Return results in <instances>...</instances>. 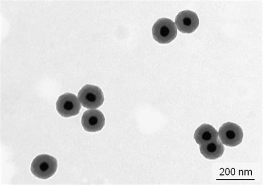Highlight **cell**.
I'll list each match as a JSON object with an SVG mask.
<instances>
[{
	"mask_svg": "<svg viewBox=\"0 0 263 185\" xmlns=\"http://www.w3.org/2000/svg\"><path fill=\"white\" fill-rule=\"evenodd\" d=\"M58 161L54 157L47 154L38 155L34 159L31 167V173L41 179H47L56 173Z\"/></svg>",
	"mask_w": 263,
	"mask_h": 185,
	"instance_id": "cell-1",
	"label": "cell"
},
{
	"mask_svg": "<svg viewBox=\"0 0 263 185\" xmlns=\"http://www.w3.org/2000/svg\"><path fill=\"white\" fill-rule=\"evenodd\" d=\"M155 40L161 44H167L174 40L177 35L175 24L167 18L158 19L152 28Z\"/></svg>",
	"mask_w": 263,
	"mask_h": 185,
	"instance_id": "cell-2",
	"label": "cell"
},
{
	"mask_svg": "<svg viewBox=\"0 0 263 185\" xmlns=\"http://www.w3.org/2000/svg\"><path fill=\"white\" fill-rule=\"evenodd\" d=\"M78 97L82 106L88 109L98 108L105 100L101 88L90 85L83 87L79 92Z\"/></svg>",
	"mask_w": 263,
	"mask_h": 185,
	"instance_id": "cell-3",
	"label": "cell"
},
{
	"mask_svg": "<svg viewBox=\"0 0 263 185\" xmlns=\"http://www.w3.org/2000/svg\"><path fill=\"white\" fill-rule=\"evenodd\" d=\"M219 139L223 145L230 147L238 146L243 138V130L238 125L231 122L224 123L219 128Z\"/></svg>",
	"mask_w": 263,
	"mask_h": 185,
	"instance_id": "cell-4",
	"label": "cell"
},
{
	"mask_svg": "<svg viewBox=\"0 0 263 185\" xmlns=\"http://www.w3.org/2000/svg\"><path fill=\"white\" fill-rule=\"evenodd\" d=\"M58 113L63 117L69 118L80 113L81 106L76 96L72 93L62 94L57 102Z\"/></svg>",
	"mask_w": 263,
	"mask_h": 185,
	"instance_id": "cell-5",
	"label": "cell"
},
{
	"mask_svg": "<svg viewBox=\"0 0 263 185\" xmlns=\"http://www.w3.org/2000/svg\"><path fill=\"white\" fill-rule=\"evenodd\" d=\"M81 123L86 132H99L105 126V118L99 110H89L83 114Z\"/></svg>",
	"mask_w": 263,
	"mask_h": 185,
	"instance_id": "cell-6",
	"label": "cell"
},
{
	"mask_svg": "<svg viewBox=\"0 0 263 185\" xmlns=\"http://www.w3.org/2000/svg\"><path fill=\"white\" fill-rule=\"evenodd\" d=\"M175 22L179 31L183 33L195 32L199 24L197 13L190 10L180 12L176 18Z\"/></svg>",
	"mask_w": 263,
	"mask_h": 185,
	"instance_id": "cell-7",
	"label": "cell"
},
{
	"mask_svg": "<svg viewBox=\"0 0 263 185\" xmlns=\"http://www.w3.org/2000/svg\"><path fill=\"white\" fill-rule=\"evenodd\" d=\"M200 153L206 159L216 160L223 155L224 147L219 138L216 140L200 145Z\"/></svg>",
	"mask_w": 263,
	"mask_h": 185,
	"instance_id": "cell-8",
	"label": "cell"
},
{
	"mask_svg": "<svg viewBox=\"0 0 263 185\" xmlns=\"http://www.w3.org/2000/svg\"><path fill=\"white\" fill-rule=\"evenodd\" d=\"M194 138L198 145H201L202 143L209 142L218 138V132L213 126L203 124L196 130Z\"/></svg>",
	"mask_w": 263,
	"mask_h": 185,
	"instance_id": "cell-9",
	"label": "cell"
}]
</instances>
